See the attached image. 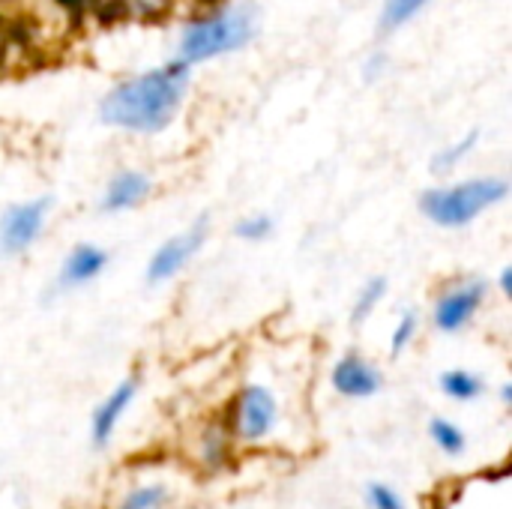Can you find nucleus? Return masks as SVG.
Instances as JSON below:
<instances>
[{"label":"nucleus","instance_id":"17","mask_svg":"<svg viewBox=\"0 0 512 509\" xmlns=\"http://www.w3.org/2000/svg\"><path fill=\"white\" fill-rule=\"evenodd\" d=\"M366 504L369 509H408L405 498L390 483H381V480L366 486Z\"/></svg>","mask_w":512,"mask_h":509},{"label":"nucleus","instance_id":"24","mask_svg":"<svg viewBox=\"0 0 512 509\" xmlns=\"http://www.w3.org/2000/svg\"><path fill=\"white\" fill-rule=\"evenodd\" d=\"M138 3H147V6H159L162 0H138Z\"/></svg>","mask_w":512,"mask_h":509},{"label":"nucleus","instance_id":"1","mask_svg":"<svg viewBox=\"0 0 512 509\" xmlns=\"http://www.w3.org/2000/svg\"><path fill=\"white\" fill-rule=\"evenodd\" d=\"M189 84V63H168L117 84L102 99V120L132 132H162L174 120Z\"/></svg>","mask_w":512,"mask_h":509},{"label":"nucleus","instance_id":"19","mask_svg":"<svg viewBox=\"0 0 512 509\" xmlns=\"http://www.w3.org/2000/svg\"><path fill=\"white\" fill-rule=\"evenodd\" d=\"M417 327H420L417 315H414V312H405V315H402V321H399V327L393 330V342H390L393 357H399V354H402V351L417 339Z\"/></svg>","mask_w":512,"mask_h":509},{"label":"nucleus","instance_id":"7","mask_svg":"<svg viewBox=\"0 0 512 509\" xmlns=\"http://www.w3.org/2000/svg\"><path fill=\"white\" fill-rule=\"evenodd\" d=\"M483 300H486L483 282H462V285L450 288L435 306V327L444 333H459L465 324H471V318L477 315Z\"/></svg>","mask_w":512,"mask_h":509},{"label":"nucleus","instance_id":"14","mask_svg":"<svg viewBox=\"0 0 512 509\" xmlns=\"http://www.w3.org/2000/svg\"><path fill=\"white\" fill-rule=\"evenodd\" d=\"M429 0H387L384 3V12H381V30L390 33V30H399L402 24H408Z\"/></svg>","mask_w":512,"mask_h":509},{"label":"nucleus","instance_id":"4","mask_svg":"<svg viewBox=\"0 0 512 509\" xmlns=\"http://www.w3.org/2000/svg\"><path fill=\"white\" fill-rule=\"evenodd\" d=\"M276 417H279V408L267 387H261V384L243 387V393L237 399V414H234V426L243 441H249V444L264 441L273 432Z\"/></svg>","mask_w":512,"mask_h":509},{"label":"nucleus","instance_id":"18","mask_svg":"<svg viewBox=\"0 0 512 509\" xmlns=\"http://www.w3.org/2000/svg\"><path fill=\"white\" fill-rule=\"evenodd\" d=\"M474 144H477V132H471V135H468L465 141H459L456 147H450V150L438 153V156H435V162H432L435 174H444V171L456 168V165H459V159H462V156H468Z\"/></svg>","mask_w":512,"mask_h":509},{"label":"nucleus","instance_id":"20","mask_svg":"<svg viewBox=\"0 0 512 509\" xmlns=\"http://www.w3.org/2000/svg\"><path fill=\"white\" fill-rule=\"evenodd\" d=\"M270 231H273V219L270 216H252V219H240L234 225V234L240 240H252V243L270 237Z\"/></svg>","mask_w":512,"mask_h":509},{"label":"nucleus","instance_id":"21","mask_svg":"<svg viewBox=\"0 0 512 509\" xmlns=\"http://www.w3.org/2000/svg\"><path fill=\"white\" fill-rule=\"evenodd\" d=\"M54 3L63 6V9H69V12H78L84 6V0H54Z\"/></svg>","mask_w":512,"mask_h":509},{"label":"nucleus","instance_id":"10","mask_svg":"<svg viewBox=\"0 0 512 509\" xmlns=\"http://www.w3.org/2000/svg\"><path fill=\"white\" fill-rule=\"evenodd\" d=\"M108 264V255L96 246H75L69 252V258L63 261L60 267V279H57V288H78V285H87L90 279H96Z\"/></svg>","mask_w":512,"mask_h":509},{"label":"nucleus","instance_id":"15","mask_svg":"<svg viewBox=\"0 0 512 509\" xmlns=\"http://www.w3.org/2000/svg\"><path fill=\"white\" fill-rule=\"evenodd\" d=\"M384 294H387V279H384V276L372 279V282L360 291V297H357V303H354V324H363V321L375 312V306L384 300Z\"/></svg>","mask_w":512,"mask_h":509},{"label":"nucleus","instance_id":"22","mask_svg":"<svg viewBox=\"0 0 512 509\" xmlns=\"http://www.w3.org/2000/svg\"><path fill=\"white\" fill-rule=\"evenodd\" d=\"M501 291H504V294H512V273H510V270H504V276H501Z\"/></svg>","mask_w":512,"mask_h":509},{"label":"nucleus","instance_id":"13","mask_svg":"<svg viewBox=\"0 0 512 509\" xmlns=\"http://www.w3.org/2000/svg\"><path fill=\"white\" fill-rule=\"evenodd\" d=\"M429 438H432V444L441 450V453H447V456H462L465 453V447H468V438H465V432L456 426V423H450V420H441V417H435L432 423H429Z\"/></svg>","mask_w":512,"mask_h":509},{"label":"nucleus","instance_id":"12","mask_svg":"<svg viewBox=\"0 0 512 509\" xmlns=\"http://www.w3.org/2000/svg\"><path fill=\"white\" fill-rule=\"evenodd\" d=\"M441 390L453 399V402H477L486 393V381L474 372L465 369H453L441 375Z\"/></svg>","mask_w":512,"mask_h":509},{"label":"nucleus","instance_id":"25","mask_svg":"<svg viewBox=\"0 0 512 509\" xmlns=\"http://www.w3.org/2000/svg\"><path fill=\"white\" fill-rule=\"evenodd\" d=\"M207 3H210V0H207Z\"/></svg>","mask_w":512,"mask_h":509},{"label":"nucleus","instance_id":"16","mask_svg":"<svg viewBox=\"0 0 512 509\" xmlns=\"http://www.w3.org/2000/svg\"><path fill=\"white\" fill-rule=\"evenodd\" d=\"M168 504V489L165 486H141L123 498L120 509H162Z\"/></svg>","mask_w":512,"mask_h":509},{"label":"nucleus","instance_id":"2","mask_svg":"<svg viewBox=\"0 0 512 509\" xmlns=\"http://www.w3.org/2000/svg\"><path fill=\"white\" fill-rule=\"evenodd\" d=\"M255 21L258 15L252 6H231V9L192 21L180 36L183 60L201 63V60H213L219 54L243 48L255 36Z\"/></svg>","mask_w":512,"mask_h":509},{"label":"nucleus","instance_id":"6","mask_svg":"<svg viewBox=\"0 0 512 509\" xmlns=\"http://www.w3.org/2000/svg\"><path fill=\"white\" fill-rule=\"evenodd\" d=\"M204 237H207V222H198L186 234L171 237L168 243H162L156 249V255L150 258V264H147V282L156 285V282H168L171 276H177L195 258V252L201 249Z\"/></svg>","mask_w":512,"mask_h":509},{"label":"nucleus","instance_id":"8","mask_svg":"<svg viewBox=\"0 0 512 509\" xmlns=\"http://www.w3.org/2000/svg\"><path fill=\"white\" fill-rule=\"evenodd\" d=\"M330 381H333V390L345 399H372L384 387V375L357 354H345L333 366Z\"/></svg>","mask_w":512,"mask_h":509},{"label":"nucleus","instance_id":"5","mask_svg":"<svg viewBox=\"0 0 512 509\" xmlns=\"http://www.w3.org/2000/svg\"><path fill=\"white\" fill-rule=\"evenodd\" d=\"M48 210H51V198H36V201L12 207L0 219V252L6 255L24 252L42 234Z\"/></svg>","mask_w":512,"mask_h":509},{"label":"nucleus","instance_id":"3","mask_svg":"<svg viewBox=\"0 0 512 509\" xmlns=\"http://www.w3.org/2000/svg\"><path fill=\"white\" fill-rule=\"evenodd\" d=\"M510 186L501 177H480L450 189H432L423 195V213L444 228H462L474 222L483 210L501 204Z\"/></svg>","mask_w":512,"mask_h":509},{"label":"nucleus","instance_id":"9","mask_svg":"<svg viewBox=\"0 0 512 509\" xmlns=\"http://www.w3.org/2000/svg\"><path fill=\"white\" fill-rule=\"evenodd\" d=\"M135 393H138V378H126V381H120V384L105 396V402L93 411V420H90V444H93L96 450H105V447L111 444L114 429H117L120 417L126 414V408L132 405Z\"/></svg>","mask_w":512,"mask_h":509},{"label":"nucleus","instance_id":"11","mask_svg":"<svg viewBox=\"0 0 512 509\" xmlns=\"http://www.w3.org/2000/svg\"><path fill=\"white\" fill-rule=\"evenodd\" d=\"M147 189H150V180H147L144 174H138V171H120V174L108 183V189H105L102 210H108V213L129 210V207H135V204L144 201Z\"/></svg>","mask_w":512,"mask_h":509},{"label":"nucleus","instance_id":"23","mask_svg":"<svg viewBox=\"0 0 512 509\" xmlns=\"http://www.w3.org/2000/svg\"><path fill=\"white\" fill-rule=\"evenodd\" d=\"M501 402H504V405H510V402H512V387H510V384H504V387H501Z\"/></svg>","mask_w":512,"mask_h":509}]
</instances>
